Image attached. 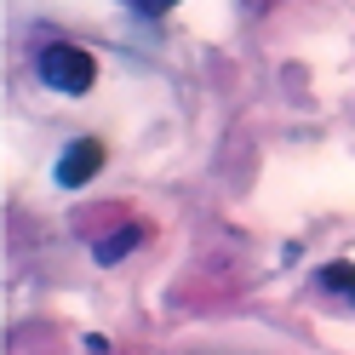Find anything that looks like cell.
Returning <instances> with one entry per match:
<instances>
[{
  "label": "cell",
  "instance_id": "obj_1",
  "mask_svg": "<svg viewBox=\"0 0 355 355\" xmlns=\"http://www.w3.org/2000/svg\"><path fill=\"white\" fill-rule=\"evenodd\" d=\"M35 75H40V86H52V92H69V98H80L86 86L98 80V63H92V52H80V46H63V40H52V46H40V58H35Z\"/></svg>",
  "mask_w": 355,
  "mask_h": 355
},
{
  "label": "cell",
  "instance_id": "obj_2",
  "mask_svg": "<svg viewBox=\"0 0 355 355\" xmlns=\"http://www.w3.org/2000/svg\"><path fill=\"white\" fill-rule=\"evenodd\" d=\"M98 166H103V144L98 138H75L69 149L58 155V184L63 189H80L86 178H98Z\"/></svg>",
  "mask_w": 355,
  "mask_h": 355
},
{
  "label": "cell",
  "instance_id": "obj_3",
  "mask_svg": "<svg viewBox=\"0 0 355 355\" xmlns=\"http://www.w3.org/2000/svg\"><path fill=\"white\" fill-rule=\"evenodd\" d=\"M138 241H144V230H115V235H103V241H98V263H121Z\"/></svg>",
  "mask_w": 355,
  "mask_h": 355
},
{
  "label": "cell",
  "instance_id": "obj_4",
  "mask_svg": "<svg viewBox=\"0 0 355 355\" xmlns=\"http://www.w3.org/2000/svg\"><path fill=\"white\" fill-rule=\"evenodd\" d=\"M315 281L327 286V293H344V298L355 304V263H327V270H321Z\"/></svg>",
  "mask_w": 355,
  "mask_h": 355
},
{
  "label": "cell",
  "instance_id": "obj_5",
  "mask_svg": "<svg viewBox=\"0 0 355 355\" xmlns=\"http://www.w3.org/2000/svg\"><path fill=\"white\" fill-rule=\"evenodd\" d=\"M138 6H144V12H166L172 0H138Z\"/></svg>",
  "mask_w": 355,
  "mask_h": 355
}]
</instances>
